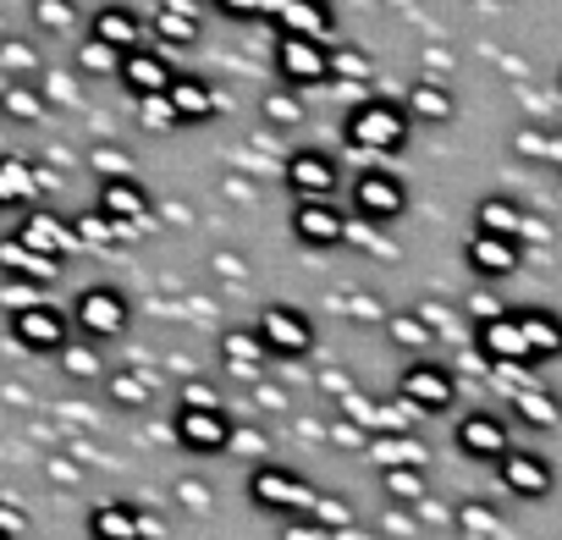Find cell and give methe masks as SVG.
<instances>
[{"mask_svg": "<svg viewBox=\"0 0 562 540\" xmlns=\"http://www.w3.org/2000/svg\"><path fill=\"white\" fill-rule=\"evenodd\" d=\"M502 474H507V485L513 491H546V463L540 458H502Z\"/></svg>", "mask_w": 562, "mask_h": 540, "instance_id": "31", "label": "cell"}, {"mask_svg": "<svg viewBox=\"0 0 562 540\" xmlns=\"http://www.w3.org/2000/svg\"><path fill=\"white\" fill-rule=\"evenodd\" d=\"M259 342H265V353H276V359H304L310 348H315V326H310V315H299L293 304H265V315H259Z\"/></svg>", "mask_w": 562, "mask_h": 540, "instance_id": "6", "label": "cell"}, {"mask_svg": "<svg viewBox=\"0 0 562 540\" xmlns=\"http://www.w3.org/2000/svg\"><path fill=\"white\" fill-rule=\"evenodd\" d=\"M12 337H18L29 353H61V348L72 342V320H67L61 310H50V304H29V310L12 315Z\"/></svg>", "mask_w": 562, "mask_h": 540, "instance_id": "9", "label": "cell"}, {"mask_svg": "<svg viewBox=\"0 0 562 540\" xmlns=\"http://www.w3.org/2000/svg\"><path fill=\"white\" fill-rule=\"evenodd\" d=\"M370 78V56L364 50H331V78Z\"/></svg>", "mask_w": 562, "mask_h": 540, "instance_id": "41", "label": "cell"}, {"mask_svg": "<svg viewBox=\"0 0 562 540\" xmlns=\"http://www.w3.org/2000/svg\"><path fill=\"white\" fill-rule=\"evenodd\" d=\"M265 18L276 23V34H304V40H331L337 29L326 0H265Z\"/></svg>", "mask_w": 562, "mask_h": 540, "instance_id": "11", "label": "cell"}, {"mask_svg": "<svg viewBox=\"0 0 562 540\" xmlns=\"http://www.w3.org/2000/svg\"><path fill=\"white\" fill-rule=\"evenodd\" d=\"M111 397H116L122 408H144V403L155 397V386H149V375H133V370H122V375H111Z\"/></svg>", "mask_w": 562, "mask_h": 540, "instance_id": "35", "label": "cell"}, {"mask_svg": "<svg viewBox=\"0 0 562 540\" xmlns=\"http://www.w3.org/2000/svg\"><path fill=\"white\" fill-rule=\"evenodd\" d=\"M122 83H127V94L133 100H149V94H166L171 83H177V72H171V61H166V50H127L122 56V72H116Z\"/></svg>", "mask_w": 562, "mask_h": 540, "instance_id": "15", "label": "cell"}, {"mask_svg": "<svg viewBox=\"0 0 562 540\" xmlns=\"http://www.w3.org/2000/svg\"><path fill=\"white\" fill-rule=\"evenodd\" d=\"M397 392H403V403H414L419 414H441V408L452 403V375H447L441 364H408L403 381H397Z\"/></svg>", "mask_w": 562, "mask_h": 540, "instance_id": "16", "label": "cell"}, {"mask_svg": "<svg viewBox=\"0 0 562 540\" xmlns=\"http://www.w3.org/2000/svg\"><path fill=\"white\" fill-rule=\"evenodd\" d=\"M78 18H83L78 0H34V23H40L45 34H72Z\"/></svg>", "mask_w": 562, "mask_h": 540, "instance_id": "29", "label": "cell"}, {"mask_svg": "<svg viewBox=\"0 0 562 540\" xmlns=\"http://www.w3.org/2000/svg\"><path fill=\"white\" fill-rule=\"evenodd\" d=\"M310 518H315V524H326V529H331V535H342V529H348V524H353V507H342V496H321V502H315V513H310Z\"/></svg>", "mask_w": 562, "mask_h": 540, "instance_id": "39", "label": "cell"}, {"mask_svg": "<svg viewBox=\"0 0 562 540\" xmlns=\"http://www.w3.org/2000/svg\"><path fill=\"white\" fill-rule=\"evenodd\" d=\"M0 277L7 282H34V288H50L61 277V259H45L34 248H23L18 237H0Z\"/></svg>", "mask_w": 562, "mask_h": 540, "instance_id": "17", "label": "cell"}, {"mask_svg": "<svg viewBox=\"0 0 562 540\" xmlns=\"http://www.w3.org/2000/svg\"><path fill=\"white\" fill-rule=\"evenodd\" d=\"M56 359H61V370H67L72 381H94V375H105L100 342H89V337H83V342H67V348H61Z\"/></svg>", "mask_w": 562, "mask_h": 540, "instance_id": "27", "label": "cell"}, {"mask_svg": "<svg viewBox=\"0 0 562 540\" xmlns=\"http://www.w3.org/2000/svg\"><path fill=\"white\" fill-rule=\"evenodd\" d=\"M469 265L480 270V277H502V270H513V265H518V254H513V237L480 232V237L469 243Z\"/></svg>", "mask_w": 562, "mask_h": 540, "instance_id": "25", "label": "cell"}, {"mask_svg": "<svg viewBox=\"0 0 562 540\" xmlns=\"http://www.w3.org/2000/svg\"><path fill=\"white\" fill-rule=\"evenodd\" d=\"M177 408H221V392H210L204 381H193V386H182V403Z\"/></svg>", "mask_w": 562, "mask_h": 540, "instance_id": "46", "label": "cell"}, {"mask_svg": "<svg viewBox=\"0 0 562 540\" xmlns=\"http://www.w3.org/2000/svg\"><path fill=\"white\" fill-rule=\"evenodd\" d=\"M72 232H78V248H111V243H116V226H111L100 210H83V215L72 221Z\"/></svg>", "mask_w": 562, "mask_h": 540, "instance_id": "32", "label": "cell"}, {"mask_svg": "<svg viewBox=\"0 0 562 540\" xmlns=\"http://www.w3.org/2000/svg\"><path fill=\"white\" fill-rule=\"evenodd\" d=\"M480 342H485L496 359H518V353H529V348H524V331H518L513 320H496V326H485V337H480Z\"/></svg>", "mask_w": 562, "mask_h": 540, "instance_id": "34", "label": "cell"}, {"mask_svg": "<svg viewBox=\"0 0 562 540\" xmlns=\"http://www.w3.org/2000/svg\"><path fill=\"white\" fill-rule=\"evenodd\" d=\"M89 166H94L105 182H111V177H127V160H122L116 149H94V155H89Z\"/></svg>", "mask_w": 562, "mask_h": 540, "instance_id": "45", "label": "cell"}, {"mask_svg": "<svg viewBox=\"0 0 562 540\" xmlns=\"http://www.w3.org/2000/svg\"><path fill=\"white\" fill-rule=\"evenodd\" d=\"M166 100H171L177 127H204V122L221 111V94H215L204 78H182V72H177V83L166 89Z\"/></svg>", "mask_w": 562, "mask_h": 540, "instance_id": "18", "label": "cell"}, {"mask_svg": "<svg viewBox=\"0 0 562 540\" xmlns=\"http://www.w3.org/2000/svg\"><path fill=\"white\" fill-rule=\"evenodd\" d=\"M513 226H518V215H513V204H507V199H485V204H480V232L513 237Z\"/></svg>", "mask_w": 562, "mask_h": 540, "instance_id": "37", "label": "cell"}, {"mask_svg": "<svg viewBox=\"0 0 562 540\" xmlns=\"http://www.w3.org/2000/svg\"><path fill=\"white\" fill-rule=\"evenodd\" d=\"M0 535H7V540H18V535H23V513H18V507H7V502H0Z\"/></svg>", "mask_w": 562, "mask_h": 540, "instance_id": "47", "label": "cell"}, {"mask_svg": "<svg viewBox=\"0 0 562 540\" xmlns=\"http://www.w3.org/2000/svg\"><path fill=\"white\" fill-rule=\"evenodd\" d=\"M78 72H89V78H116V72H122V50H111L105 40L89 34V40L78 45Z\"/></svg>", "mask_w": 562, "mask_h": 540, "instance_id": "28", "label": "cell"}, {"mask_svg": "<svg viewBox=\"0 0 562 540\" xmlns=\"http://www.w3.org/2000/svg\"><path fill=\"white\" fill-rule=\"evenodd\" d=\"M127 320H133V310H127V299H122L116 288H83L78 304H72V326H78L89 342H111V337H122Z\"/></svg>", "mask_w": 562, "mask_h": 540, "instance_id": "5", "label": "cell"}, {"mask_svg": "<svg viewBox=\"0 0 562 540\" xmlns=\"http://www.w3.org/2000/svg\"><path fill=\"white\" fill-rule=\"evenodd\" d=\"M458 447H463L469 458H502L507 436H502V425H496L491 414H469V419L458 425Z\"/></svg>", "mask_w": 562, "mask_h": 540, "instance_id": "24", "label": "cell"}, {"mask_svg": "<svg viewBox=\"0 0 562 540\" xmlns=\"http://www.w3.org/2000/svg\"><path fill=\"white\" fill-rule=\"evenodd\" d=\"M89 535L94 540H160V524L133 502H100L89 513Z\"/></svg>", "mask_w": 562, "mask_h": 540, "instance_id": "12", "label": "cell"}, {"mask_svg": "<svg viewBox=\"0 0 562 540\" xmlns=\"http://www.w3.org/2000/svg\"><path fill=\"white\" fill-rule=\"evenodd\" d=\"M293 237L304 248H337V243H348V215L331 199H299L293 204Z\"/></svg>", "mask_w": 562, "mask_h": 540, "instance_id": "10", "label": "cell"}, {"mask_svg": "<svg viewBox=\"0 0 562 540\" xmlns=\"http://www.w3.org/2000/svg\"><path fill=\"white\" fill-rule=\"evenodd\" d=\"M0 540H7V535H0Z\"/></svg>", "mask_w": 562, "mask_h": 540, "instance_id": "49", "label": "cell"}, {"mask_svg": "<svg viewBox=\"0 0 562 540\" xmlns=\"http://www.w3.org/2000/svg\"><path fill=\"white\" fill-rule=\"evenodd\" d=\"M177 441L188 447V452H221V447H232V419H226V408H177Z\"/></svg>", "mask_w": 562, "mask_h": 540, "instance_id": "14", "label": "cell"}, {"mask_svg": "<svg viewBox=\"0 0 562 540\" xmlns=\"http://www.w3.org/2000/svg\"><path fill=\"white\" fill-rule=\"evenodd\" d=\"M381 485H386V496H392V502H419V496H425L419 469H386V474H381Z\"/></svg>", "mask_w": 562, "mask_h": 540, "instance_id": "36", "label": "cell"}, {"mask_svg": "<svg viewBox=\"0 0 562 540\" xmlns=\"http://www.w3.org/2000/svg\"><path fill=\"white\" fill-rule=\"evenodd\" d=\"M281 540H337L326 524H315V518H288L281 524Z\"/></svg>", "mask_w": 562, "mask_h": 540, "instance_id": "44", "label": "cell"}, {"mask_svg": "<svg viewBox=\"0 0 562 540\" xmlns=\"http://www.w3.org/2000/svg\"><path fill=\"white\" fill-rule=\"evenodd\" d=\"M248 496H254V507L281 513V518H310L315 502H321V491L310 480H299L293 469H276V463H259L248 474Z\"/></svg>", "mask_w": 562, "mask_h": 540, "instance_id": "2", "label": "cell"}, {"mask_svg": "<svg viewBox=\"0 0 562 540\" xmlns=\"http://www.w3.org/2000/svg\"><path fill=\"white\" fill-rule=\"evenodd\" d=\"M160 50H182L199 40V0H160V12L149 18Z\"/></svg>", "mask_w": 562, "mask_h": 540, "instance_id": "19", "label": "cell"}, {"mask_svg": "<svg viewBox=\"0 0 562 540\" xmlns=\"http://www.w3.org/2000/svg\"><path fill=\"white\" fill-rule=\"evenodd\" d=\"M392 337H397L403 348H425V342H430V331H425L419 315H397V320H392Z\"/></svg>", "mask_w": 562, "mask_h": 540, "instance_id": "42", "label": "cell"}, {"mask_svg": "<svg viewBox=\"0 0 562 540\" xmlns=\"http://www.w3.org/2000/svg\"><path fill=\"white\" fill-rule=\"evenodd\" d=\"M40 199V166L23 155H0V210H23Z\"/></svg>", "mask_w": 562, "mask_h": 540, "instance_id": "23", "label": "cell"}, {"mask_svg": "<svg viewBox=\"0 0 562 540\" xmlns=\"http://www.w3.org/2000/svg\"><path fill=\"white\" fill-rule=\"evenodd\" d=\"M34 67H40V56H34L29 40H7V34H0V78H34Z\"/></svg>", "mask_w": 562, "mask_h": 540, "instance_id": "30", "label": "cell"}, {"mask_svg": "<svg viewBox=\"0 0 562 540\" xmlns=\"http://www.w3.org/2000/svg\"><path fill=\"white\" fill-rule=\"evenodd\" d=\"M138 116H144V127H149V133H166V127H177V116H171V100H166V94H149V100H138Z\"/></svg>", "mask_w": 562, "mask_h": 540, "instance_id": "40", "label": "cell"}, {"mask_svg": "<svg viewBox=\"0 0 562 540\" xmlns=\"http://www.w3.org/2000/svg\"><path fill=\"white\" fill-rule=\"evenodd\" d=\"M518 331H524V348H535V353H557V348H562V331H557V320H546V315H524Z\"/></svg>", "mask_w": 562, "mask_h": 540, "instance_id": "33", "label": "cell"}, {"mask_svg": "<svg viewBox=\"0 0 562 540\" xmlns=\"http://www.w3.org/2000/svg\"><path fill=\"white\" fill-rule=\"evenodd\" d=\"M408 122H447L452 116V94L441 89V83H430V78H419L414 89H408Z\"/></svg>", "mask_w": 562, "mask_h": 540, "instance_id": "26", "label": "cell"}, {"mask_svg": "<svg viewBox=\"0 0 562 540\" xmlns=\"http://www.w3.org/2000/svg\"><path fill=\"white\" fill-rule=\"evenodd\" d=\"M353 210H359V221H397L408 210V188L392 171L370 166V171L353 177Z\"/></svg>", "mask_w": 562, "mask_h": 540, "instance_id": "7", "label": "cell"}, {"mask_svg": "<svg viewBox=\"0 0 562 540\" xmlns=\"http://www.w3.org/2000/svg\"><path fill=\"white\" fill-rule=\"evenodd\" d=\"M94 210L116 226V243H127V237H138V232H149V188L144 182H133V177H111V182H100V199H94Z\"/></svg>", "mask_w": 562, "mask_h": 540, "instance_id": "4", "label": "cell"}, {"mask_svg": "<svg viewBox=\"0 0 562 540\" xmlns=\"http://www.w3.org/2000/svg\"><path fill=\"white\" fill-rule=\"evenodd\" d=\"M23 248H34V254H45V259H72L78 254V232H72V221L67 215H56V210H29L23 215V226L12 232Z\"/></svg>", "mask_w": 562, "mask_h": 540, "instance_id": "8", "label": "cell"}, {"mask_svg": "<svg viewBox=\"0 0 562 540\" xmlns=\"http://www.w3.org/2000/svg\"><path fill=\"white\" fill-rule=\"evenodd\" d=\"M276 78L288 89L331 83V45L326 40H304V34H276Z\"/></svg>", "mask_w": 562, "mask_h": 540, "instance_id": "3", "label": "cell"}, {"mask_svg": "<svg viewBox=\"0 0 562 540\" xmlns=\"http://www.w3.org/2000/svg\"><path fill=\"white\" fill-rule=\"evenodd\" d=\"M337 182H342V171H337V160L326 149H293L288 155V188L299 199H331Z\"/></svg>", "mask_w": 562, "mask_h": 540, "instance_id": "13", "label": "cell"}, {"mask_svg": "<svg viewBox=\"0 0 562 540\" xmlns=\"http://www.w3.org/2000/svg\"><path fill=\"white\" fill-rule=\"evenodd\" d=\"M210 7H215L221 18H232V23H254V18H265V0H210Z\"/></svg>", "mask_w": 562, "mask_h": 540, "instance_id": "43", "label": "cell"}, {"mask_svg": "<svg viewBox=\"0 0 562 540\" xmlns=\"http://www.w3.org/2000/svg\"><path fill=\"white\" fill-rule=\"evenodd\" d=\"M45 111H50V100H45V89H40L34 78H12V83H0V116H7V122L34 127V122H45Z\"/></svg>", "mask_w": 562, "mask_h": 540, "instance_id": "22", "label": "cell"}, {"mask_svg": "<svg viewBox=\"0 0 562 540\" xmlns=\"http://www.w3.org/2000/svg\"><path fill=\"white\" fill-rule=\"evenodd\" d=\"M89 34L127 56V50H138V45H144V18H138L133 7H100V12H94V23H89Z\"/></svg>", "mask_w": 562, "mask_h": 540, "instance_id": "21", "label": "cell"}, {"mask_svg": "<svg viewBox=\"0 0 562 540\" xmlns=\"http://www.w3.org/2000/svg\"><path fill=\"white\" fill-rule=\"evenodd\" d=\"M265 359H270V353H265V342H259L254 326L221 337V364H226V375H237V381H259V375H265Z\"/></svg>", "mask_w": 562, "mask_h": 540, "instance_id": "20", "label": "cell"}, {"mask_svg": "<svg viewBox=\"0 0 562 540\" xmlns=\"http://www.w3.org/2000/svg\"><path fill=\"white\" fill-rule=\"evenodd\" d=\"M342 138H348V149H353V155H364V160L397 155V149L408 144V111H403V105H392V100H364V105H353V111H348Z\"/></svg>", "mask_w": 562, "mask_h": 540, "instance_id": "1", "label": "cell"}, {"mask_svg": "<svg viewBox=\"0 0 562 540\" xmlns=\"http://www.w3.org/2000/svg\"><path fill=\"white\" fill-rule=\"evenodd\" d=\"M524 414H529V419H540V425H551V419H557V408H551L546 397H524Z\"/></svg>", "mask_w": 562, "mask_h": 540, "instance_id": "48", "label": "cell"}, {"mask_svg": "<svg viewBox=\"0 0 562 540\" xmlns=\"http://www.w3.org/2000/svg\"><path fill=\"white\" fill-rule=\"evenodd\" d=\"M265 116H270L276 127H293V122L304 116V105H299V89H281V94H265Z\"/></svg>", "mask_w": 562, "mask_h": 540, "instance_id": "38", "label": "cell"}]
</instances>
